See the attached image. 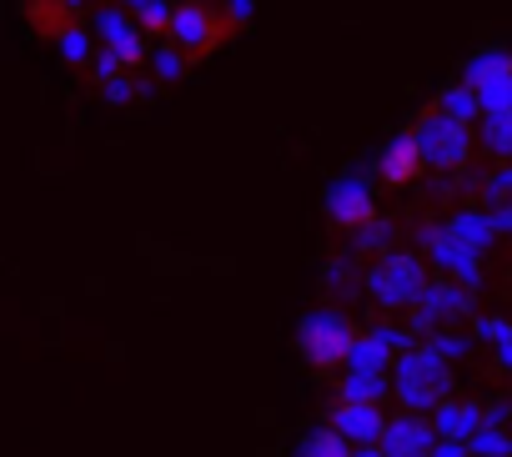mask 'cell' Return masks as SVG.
<instances>
[{
    "instance_id": "obj_7",
    "label": "cell",
    "mask_w": 512,
    "mask_h": 457,
    "mask_svg": "<svg viewBox=\"0 0 512 457\" xmlns=\"http://www.w3.org/2000/svg\"><path fill=\"white\" fill-rule=\"evenodd\" d=\"M477 96V111H507L512 106V61L507 56H482L472 66V86Z\"/></svg>"
},
{
    "instance_id": "obj_6",
    "label": "cell",
    "mask_w": 512,
    "mask_h": 457,
    "mask_svg": "<svg viewBox=\"0 0 512 457\" xmlns=\"http://www.w3.org/2000/svg\"><path fill=\"white\" fill-rule=\"evenodd\" d=\"M432 442H437V432H432L417 412H402V417H392V422L382 427L377 452H382V457H427Z\"/></svg>"
},
{
    "instance_id": "obj_11",
    "label": "cell",
    "mask_w": 512,
    "mask_h": 457,
    "mask_svg": "<svg viewBox=\"0 0 512 457\" xmlns=\"http://www.w3.org/2000/svg\"><path fill=\"white\" fill-rule=\"evenodd\" d=\"M101 41H106L121 61H141V36L131 31V16L106 11V16H101Z\"/></svg>"
},
{
    "instance_id": "obj_5",
    "label": "cell",
    "mask_w": 512,
    "mask_h": 457,
    "mask_svg": "<svg viewBox=\"0 0 512 457\" xmlns=\"http://www.w3.org/2000/svg\"><path fill=\"white\" fill-rule=\"evenodd\" d=\"M166 36H176L191 56H206V51L226 36V26H221V16H216V11H206V6H176V11H171Z\"/></svg>"
},
{
    "instance_id": "obj_1",
    "label": "cell",
    "mask_w": 512,
    "mask_h": 457,
    "mask_svg": "<svg viewBox=\"0 0 512 457\" xmlns=\"http://www.w3.org/2000/svg\"><path fill=\"white\" fill-rule=\"evenodd\" d=\"M447 387H452V377H447V367H442L437 352L417 347V352H407L397 362V397L407 402V412H422V407L447 402Z\"/></svg>"
},
{
    "instance_id": "obj_17",
    "label": "cell",
    "mask_w": 512,
    "mask_h": 457,
    "mask_svg": "<svg viewBox=\"0 0 512 457\" xmlns=\"http://www.w3.org/2000/svg\"><path fill=\"white\" fill-rule=\"evenodd\" d=\"M347 457H382L377 447H347Z\"/></svg>"
},
{
    "instance_id": "obj_16",
    "label": "cell",
    "mask_w": 512,
    "mask_h": 457,
    "mask_svg": "<svg viewBox=\"0 0 512 457\" xmlns=\"http://www.w3.org/2000/svg\"><path fill=\"white\" fill-rule=\"evenodd\" d=\"M472 447H477V452H487V457L512 452V442H507V437H497V432H477V437H472Z\"/></svg>"
},
{
    "instance_id": "obj_12",
    "label": "cell",
    "mask_w": 512,
    "mask_h": 457,
    "mask_svg": "<svg viewBox=\"0 0 512 457\" xmlns=\"http://www.w3.org/2000/svg\"><path fill=\"white\" fill-rule=\"evenodd\" d=\"M482 141L492 156L512 161V106L507 111H482Z\"/></svg>"
},
{
    "instance_id": "obj_14",
    "label": "cell",
    "mask_w": 512,
    "mask_h": 457,
    "mask_svg": "<svg viewBox=\"0 0 512 457\" xmlns=\"http://www.w3.org/2000/svg\"><path fill=\"white\" fill-rule=\"evenodd\" d=\"M297 457H347V442H342V437H337V432L327 427V432H317V437H307Z\"/></svg>"
},
{
    "instance_id": "obj_15",
    "label": "cell",
    "mask_w": 512,
    "mask_h": 457,
    "mask_svg": "<svg viewBox=\"0 0 512 457\" xmlns=\"http://www.w3.org/2000/svg\"><path fill=\"white\" fill-rule=\"evenodd\" d=\"M487 196H492V206L502 211V221H512V166H502V171L487 181Z\"/></svg>"
},
{
    "instance_id": "obj_13",
    "label": "cell",
    "mask_w": 512,
    "mask_h": 457,
    "mask_svg": "<svg viewBox=\"0 0 512 457\" xmlns=\"http://www.w3.org/2000/svg\"><path fill=\"white\" fill-rule=\"evenodd\" d=\"M332 211H337V221H352V226H357V221H367V216H372V201H367V191H362V186H352V181H347V186L332 196Z\"/></svg>"
},
{
    "instance_id": "obj_9",
    "label": "cell",
    "mask_w": 512,
    "mask_h": 457,
    "mask_svg": "<svg viewBox=\"0 0 512 457\" xmlns=\"http://www.w3.org/2000/svg\"><path fill=\"white\" fill-rule=\"evenodd\" d=\"M377 171H382V181L387 186H412L417 181V171H422V151H417V136L407 131V136H397L387 151H382V161H377Z\"/></svg>"
},
{
    "instance_id": "obj_4",
    "label": "cell",
    "mask_w": 512,
    "mask_h": 457,
    "mask_svg": "<svg viewBox=\"0 0 512 457\" xmlns=\"http://www.w3.org/2000/svg\"><path fill=\"white\" fill-rule=\"evenodd\" d=\"M372 292L382 307H407L427 292V277L417 267V257H387L377 272H372Z\"/></svg>"
},
{
    "instance_id": "obj_3",
    "label": "cell",
    "mask_w": 512,
    "mask_h": 457,
    "mask_svg": "<svg viewBox=\"0 0 512 457\" xmlns=\"http://www.w3.org/2000/svg\"><path fill=\"white\" fill-rule=\"evenodd\" d=\"M352 347H357V332H352L342 317L322 312V317H307V322H302V357H307V362L337 367V362L352 357Z\"/></svg>"
},
{
    "instance_id": "obj_10",
    "label": "cell",
    "mask_w": 512,
    "mask_h": 457,
    "mask_svg": "<svg viewBox=\"0 0 512 457\" xmlns=\"http://www.w3.org/2000/svg\"><path fill=\"white\" fill-rule=\"evenodd\" d=\"M432 432H437L442 442H462V447H467V442L482 432V412H477L472 402H437Z\"/></svg>"
},
{
    "instance_id": "obj_2",
    "label": "cell",
    "mask_w": 512,
    "mask_h": 457,
    "mask_svg": "<svg viewBox=\"0 0 512 457\" xmlns=\"http://www.w3.org/2000/svg\"><path fill=\"white\" fill-rule=\"evenodd\" d=\"M417 151H422V166H437V171H457V166H467V156H472V131H467V121H457V116H427L417 131Z\"/></svg>"
},
{
    "instance_id": "obj_8",
    "label": "cell",
    "mask_w": 512,
    "mask_h": 457,
    "mask_svg": "<svg viewBox=\"0 0 512 457\" xmlns=\"http://www.w3.org/2000/svg\"><path fill=\"white\" fill-rule=\"evenodd\" d=\"M382 427H387V417H382L377 402H342L337 417H332V432L342 442H357V447H377Z\"/></svg>"
}]
</instances>
